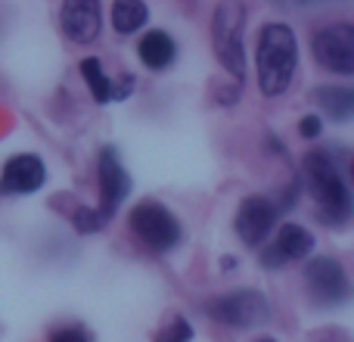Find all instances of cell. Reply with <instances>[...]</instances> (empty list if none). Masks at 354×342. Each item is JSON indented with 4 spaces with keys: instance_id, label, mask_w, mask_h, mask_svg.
Returning <instances> with one entry per match:
<instances>
[{
    "instance_id": "obj_1",
    "label": "cell",
    "mask_w": 354,
    "mask_h": 342,
    "mask_svg": "<svg viewBox=\"0 0 354 342\" xmlns=\"http://www.w3.org/2000/svg\"><path fill=\"white\" fill-rule=\"evenodd\" d=\"M258 87L264 97H280L292 84L295 62H299V44L289 25L270 22L258 35Z\"/></svg>"
},
{
    "instance_id": "obj_2",
    "label": "cell",
    "mask_w": 354,
    "mask_h": 342,
    "mask_svg": "<svg viewBox=\"0 0 354 342\" xmlns=\"http://www.w3.org/2000/svg\"><path fill=\"white\" fill-rule=\"evenodd\" d=\"M305 181L320 208V218L330 224H345L351 215V190L326 150H314L305 156Z\"/></svg>"
},
{
    "instance_id": "obj_3",
    "label": "cell",
    "mask_w": 354,
    "mask_h": 342,
    "mask_svg": "<svg viewBox=\"0 0 354 342\" xmlns=\"http://www.w3.org/2000/svg\"><path fill=\"white\" fill-rule=\"evenodd\" d=\"M243 25L245 10L239 0H221L212 19V44L218 62L233 75L236 81L245 78V44H243Z\"/></svg>"
},
{
    "instance_id": "obj_4",
    "label": "cell",
    "mask_w": 354,
    "mask_h": 342,
    "mask_svg": "<svg viewBox=\"0 0 354 342\" xmlns=\"http://www.w3.org/2000/svg\"><path fill=\"white\" fill-rule=\"evenodd\" d=\"M208 314L224 327L249 330V327L268 324L270 305L258 289H233V293H224V296L208 302Z\"/></svg>"
},
{
    "instance_id": "obj_5",
    "label": "cell",
    "mask_w": 354,
    "mask_h": 342,
    "mask_svg": "<svg viewBox=\"0 0 354 342\" xmlns=\"http://www.w3.org/2000/svg\"><path fill=\"white\" fill-rule=\"evenodd\" d=\"M131 231L153 252H171L183 237L180 221H177L162 202H153V199L140 202V206L131 212Z\"/></svg>"
},
{
    "instance_id": "obj_6",
    "label": "cell",
    "mask_w": 354,
    "mask_h": 342,
    "mask_svg": "<svg viewBox=\"0 0 354 342\" xmlns=\"http://www.w3.org/2000/svg\"><path fill=\"white\" fill-rule=\"evenodd\" d=\"M305 283L317 305H342L348 299V277L336 258H311L305 268Z\"/></svg>"
},
{
    "instance_id": "obj_7",
    "label": "cell",
    "mask_w": 354,
    "mask_h": 342,
    "mask_svg": "<svg viewBox=\"0 0 354 342\" xmlns=\"http://www.w3.org/2000/svg\"><path fill=\"white\" fill-rule=\"evenodd\" d=\"M97 174H100V208H97V215L103 221H109L112 215L118 212V206L124 202V196L131 193V174L124 171L115 147H106L103 153H100Z\"/></svg>"
},
{
    "instance_id": "obj_8",
    "label": "cell",
    "mask_w": 354,
    "mask_h": 342,
    "mask_svg": "<svg viewBox=\"0 0 354 342\" xmlns=\"http://www.w3.org/2000/svg\"><path fill=\"white\" fill-rule=\"evenodd\" d=\"M314 60L324 69L339 75L354 72V28L351 25H330L314 35Z\"/></svg>"
},
{
    "instance_id": "obj_9",
    "label": "cell",
    "mask_w": 354,
    "mask_h": 342,
    "mask_svg": "<svg viewBox=\"0 0 354 342\" xmlns=\"http://www.w3.org/2000/svg\"><path fill=\"white\" fill-rule=\"evenodd\" d=\"M274 224H277V206L270 199H264V196H249V199H243V206H239V212H236V221H233L236 237L243 240L245 246H252V249L268 240Z\"/></svg>"
},
{
    "instance_id": "obj_10",
    "label": "cell",
    "mask_w": 354,
    "mask_h": 342,
    "mask_svg": "<svg viewBox=\"0 0 354 342\" xmlns=\"http://www.w3.org/2000/svg\"><path fill=\"white\" fill-rule=\"evenodd\" d=\"M47 181V168H44L41 156L35 153H19L0 171V193L6 196H25L37 193Z\"/></svg>"
},
{
    "instance_id": "obj_11",
    "label": "cell",
    "mask_w": 354,
    "mask_h": 342,
    "mask_svg": "<svg viewBox=\"0 0 354 342\" xmlns=\"http://www.w3.org/2000/svg\"><path fill=\"white\" fill-rule=\"evenodd\" d=\"M314 252V237L311 231H305L301 224H283L280 233L274 237V243L261 252V264L264 268H283L289 262H299V258H308Z\"/></svg>"
},
{
    "instance_id": "obj_12",
    "label": "cell",
    "mask_w": 354,
    "mask_h": 342,
    "mask_svg": "<svg viewBox=\"0 0 354 342\" xmlns=\"http://www.w3.org/2000/svg\"><path fill=\"white\" fill-rule=\"evenodd\" d=\"M62 31L66 37L78 44H91L100 37L103 28V10H100V0H62Z\"/></svg>"
},
{
    "instance_id": "obj_13",
    "label": "cell",
    "mask_w": 354,
    "mask_h": 342,
    "mask_svg": "<svg viewBox=\"0 0 354 342\" xmlns=\"http://www.w3.org/2000/svg\"><path fill=\"white\" fill-rule=\"evenodd\" d=\"M81 78L87 81V87H91V93H93V100H97V103L124 100L131 91H134V78H122L115 84V81L106 75V69L100 66V60H93V56L81 60Z\"/></svg>"
},
{
    "instance_id": "obj_14",
    "label": "cell",
    "mask_w": 354,
    "mask_h": 342,
    "mask_svg": "<svg viewBox=\"0 0 354 342\" xmlns=\"http://www.w3.org/2000/svg\"><path fill=\"white\" fill-rule=\"evenodd\" d=\"M137 53H140V62L147 69H156V72H162V69H168L174 62L177 44H174V37L168 35V31H149V35L140 37V47H137Z\"/></svg>"
},
{
    "instance_id": "obj_15",
    "label": "cell",
    "mask_w": 354,
    "mask_h": 342,
    "mask_svg": "<svg viewBox=\"0 0 354 342\" xmlns=\"http://www.w3.org/2000/svg\"><path fill=\"white\" fill-rule=\"evenodd\" d=\"M149 10L143 0H115L112 3V28L118 35H134L137 28H143Z\"/></svg>"
},
{
    "instance_id": "obj_16",
    "label": "cell",
    "mask_w": 354,
    "mask_h": 342,
    "mask_svg": "<svg viewBox=\"0 0 354 342\" xmlns=\"http://www.w3.org/2000/svg\"><path fill=\"white\" fill-rule=\"evenodd\" d=\"M317 103L324 112H330V118L345 122L354 112V93H351V87H320Z\"/></svg>"
},
{
    "instance_id": "obj_17",
    "label": "cell",
    "mask_w": 354,
    "mask_h": 342,
    "mask_svg": "<svg viewBox=\"0 0 354 342\" xmlns=\"http://www.w3.org/2000/svg\"><path fill=\"white\" fill-rule=\"evenodd\" d=\"M193 339V327H189L187 318H174L165 330L156 336V342H189Z\"/></svg>"
},
{
    "instance_id": "obj_18",
    "label": "cell",
    "mask_w": 354,
    "mask_h": 342,
    "mask_svg": "<svg viewBox=\"0 0 354 342\" xmlns=\"http://www.w3.org/2000/svg\"><path fill=\"white\" fill-rule=\"evenodd\" d=\"M75 227H78L81 233H93L103 227V218L97 215V208H78V215H75Z\"/></svg>"
},
{
    "instance_id": "obj_19",
    "label": "cell",
    "mask_w": 354,
    "mask_h": 342,
    "mask_svg": "<svg viewBox=\"0 0 354 342\" xmlns=\"http://www.w3.org/2000/svg\"><path fill=\"white\" fill-rule=\"evenodd\" d=\"M50 342H91V336L81 327H66V330H56Z\"/></svg>"
},
{
    "instance_id": "obj_20",
    "label": "cell",
    "mask_w": 354,
    "mask_h": 342,
    "mask_svg": "<svg viewBox=\"0 0 354 342\" xmlns=\"http://www.w3.org/2000/svg\"><path fill=\"white\" fill-rule=\"evenodd\" d=\"M299 131H301V137H308V141L320 137V118H317V116H305V118L299 122Z\"/></svg>"
},
{
    "instance_id": "obj_21",
    "label": "cell",
    "mask_w": 354,
    "mask_h": 342,
    "mask_svg": "<svg viewBox=\"0 0 354 342\" xmlns=\"http://www.w3.org/2000/svg\"><path fill=\"white\" fill-rule=\"evenodd\" d=\"M258 342H277V339H258Z\"/></svg>"
}]
</instances>
